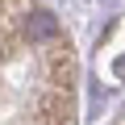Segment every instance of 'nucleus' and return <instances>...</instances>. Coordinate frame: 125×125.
Returning a JSON list of instances; mask_svg holds the SVG:
<instances>
[{"label":"nucleus","mask_w":125,"mask_h":125,"mask_svg":"<svg viewBox=\"0 0 125 125\" xmlns=\"http://www.w3.org/2000/svg\"><path fill=\"white\" fill-rule=\"evenodd\" d=\"M0 125H79V58L46 0H0Z\"/></svg>","instance_id":"nucleus-1"},{"label":"nucleus","mask_w":125,"mask_h":125,"mask_svg":"<svg viewBox=\"0 0 125 125\" xmlns=\"http://www.w3.org/2000/svg\"><path fill=\"white\" fill-rule=\"evenodd\" d=\"M117 125H125V117H121V121H117Z\"/></svg>","instance_id":"nucleus-2"}]
</instances>
